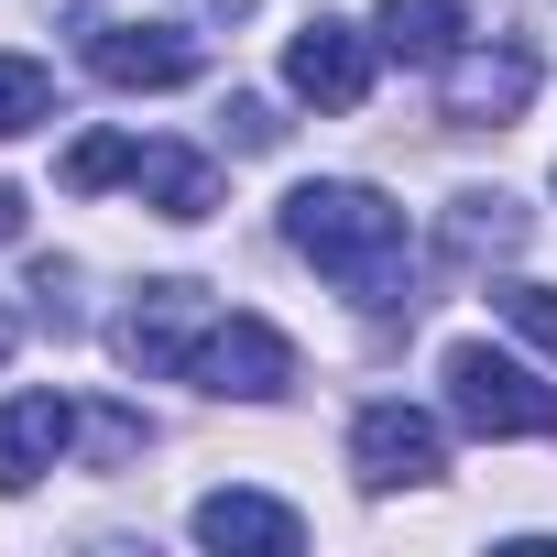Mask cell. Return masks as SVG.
Returning <instances> with one entry per match:
<instances>
[{"label": "cell", "instance_id": "6da1fadb", "mask_svg": "<svg viewBox=\"0 0 557 557\" xmlns=\"http://www.w3.org/2000/svg\"><path fill=\"white\" fill-rule=\"evenodd\" d=\"M285 240L329 273V285H350L361 307H416L405 285V208L383 186H350V175H318L285 197Z\"/></svg>", "mask_w": 557, "mask_h": 557}, {"label": "cell", "instance_id": "7a4b0ae2", "mask_svg": "<svg viewBox=\"0 0 557 557\" xmlns=\"http://www.w3.org/2000/svg\"><path fill=\"white\" fill-rule=\"evenodd\" d=\"M437 383H448V416H459L470 437H557V394H546L524 361L481 350V339H459V350L437 361Z\"/></svg>", "mask_w": 557, "mask_h": 557}, {"label": "cell", "instance_id": "3957f363", "mask_svg": "<svg viewBox=\"0 0 557 557\" xmlns=\"http://www.w3.org/2000/svg\"><path fill=\"white\" fill-rule=\"evenodd\" d=\"M186 383H208V394H240V405H273L296 383V339L273 329V318H219L208 339H197V361H186Z\"/></svg>", "mask_w": 557, "mask_h": 557}, {"label": "cell", "instance_id": "277c9868", "mask_svg": "<svg viewBox=\"0 0 557 557\" xmlns=\"http://www.w3.org/2000/svg\"><path fill=\"white\" fill-rule=\"evenodd\" d=\"M219 318H208V285H143L132 307H121V329H110V350L143 372V383H164V372H186L197 361V339H208Z\"/></svg>", "mask_w": 557, "mask_h": 557}, {"label": "cell", "instance_id": "5b68a950", "mask_svg": "<svg viewBox=\"0 0 557 557\" xmlns=\"http://www.w3.org/2000/svg\"><path fill=\"white\" fill-rule=\"evenodd\" d=\"M350 459H361V481H372V492H416V481H437V470H448V437H437V416H426V405H361Z\"/></svg>", "mask_w": 557, "mask_h": 557}, {"label": "cell", "instance_id": "8992f818", "mask_svg": "<svg viewBox=\"0 0 557 557\" xmlns=\"http://www.w3.org/2000/svg\"><path fill=\"white\" fill-rule=\"evenodd\" d=\"M285 88L318 99V110H361V99H372V34H350V23L318 12V23L285 45Z\"/></svg>", "mask_w": 557, "mask_h": 557}, {"label": "cell", "instance_id": "52a82bcc", "mask_svg": "<svg viewBox=\"0 0 557 557\" xmlns=\"http://www.w3.org/2000/svg\"><path fill=\"white\" fill-rule=\"evenodd\" d=\"M66 437H77L66 394H12V405H0V492H34L66 459Z\"/></svg>", "mask_w": 557, "mask_h": 557}, {"label": "cell", "instance_id": "ba28073f", "mask_svg": "<svg viewBox=\"0 0 557 557\" xmlns=\"http://www.w3.org/2000/svg\"><path fill=\"white\" fill-rule=\"evenodd\" d=\"M197 546L296 557V546H307V513H296V503H273V492H208V503H197Z\"/></svg>", "mask_w": 557, "mask_h": 557}, {"label": "cell", "instance_id": "9c48e42d", "mask_svg": "<svg viewBox=\"0 0 557 557\" xmlns=\"http://www.w3.org/2000/svg\"><path fill=\"white\" fill-rule=\"evenodd\" d=\"M88 66H99L110 88H186V77H197V45L164 34V23H110V34L88 45Z\"/></svg>", "mask_w": 557, "mask_h": 557}, {"label": "cell", "instance_id": "30bf717a", "mask_svg": "<svg viewBox=\"0 0 557 557\" xmlns=\"http://www.w3.org/2000/svg\"><path fill=\"white\" fill-rule=\"evenodd\" d=\"M535 99V55H448V121H513Z\"/></svg>", "mask_w": 557, "mask_h": 557}, {"label": "cell", "instance_id": "8fae6325", "mask_svg": "<svg viewBox=\"0 0 557 557\" xmlns=\"http://www.w3.org/2000/svg\"><path fill=\"white\" fill-rule=\"evenodd\" d=\"M132 186L153 197V219H208V208H219V175H208V153H186V143H143V153H132Z\"/></svg>", "mask_w": 557, "mask_h": 557}, {"label": "cell", "instance_id": "7c38bea8", "mask_svg": "<svg viewBox=\"0 0 557 557\" xmlns=\"http://www.w3.org/2000/svg\"><path fill=\"white\" fill-rule=\"evenodd\" d=\"M383 55H405V66H448L459 55V0H383Z\"/></svg>", "mask_w": 557, "mask_h": 557}, {"label": "cell", "instance_id": "4fadbf2b", "mask_svg": "<svg viewBox=\"0 0 557 557\" xmlns=\"http://www.w3.org/2000/svg\"><path fill=\"white\" fill-rule=\"evenodd\" d=\"M55 110V77L34 66V55H0V143H12V132H34Z\"/></svg>", "mask_w": 557, "mask_h": 557}, {"label": "cell", "instance_id": "5bb4252c", "mask_svg": "<svg viewBox=\"0 0 557 557\" xmlns=\"http://www.w3.org/2000/svg\"><path fill=\"white\" fill-rule=\"evenodd\" d=\"M132 153H143V143H121V132H88V143H66V164H55V175H66V197H88V186L132 175Z\"/></svg>", "mask_w": 557, "mask_h": 557}, {"label": "cell", "instance_id": "9a60e30c", "mask_svg": "<svg viewBox=\"0 0 557 557\" xmlns=\"http://www.w3.org/2000/svg\"><path fill=\"white\" fill-rule=\"evenodd\" d=\"M492 307H503V318H513V329L557 361V285H492Z\"/></svg>", "mask_w": 557, "mask_h": 557}, {"label": "cell", "instance_id": "2e32d148", "mask_svg": "<svg viewBox=\"0 0 557 557\" xmlns=\"http://www.w3.org/2000/svg\"><path fill=\"white\" fill-rule=\"evenodd\" d=\"M230 143H240V153H273V143H285V121H273L262 99H230Z\"/></svg>", "mask_w": 557, "mask_h": 557}, {"label": "cell", "instance_id": "e0dca14e", "mask_svg": "<svg viewBox=\"0 0 557 557\" xmlns=\"http://www.w3.org/2000/svg\"><path fill=\"white\" fill-rule=\"evenodd\" d=\"M88 448H99V459H132L143 426H132V416H88Z\"/></svg>", "mask_w": 557, "mask_h": 557}, {"label": "cell", "instance_id": "ac0fdd59", "mask_svg": "<svg viewBox=\"0 0 557 557\" xmlns=\"http://www.w3.org/2000/svg\"><path fill=\"white\" fill-rule=\"evenodd\" d=\"M197 12H208V23H240V12H251V0H197Z\"/></svg>", "mask_w": 557, "mask_h": 557}, {"label": "cell", "instance_id": "d6986e66", "mask_svg": "<svg viewBox=\"0 0 557 557\" xmlns=\"http://www.w3.org/2000/svg\"><path fill=\"white\" fill-rule=\"evenodd\" d=\"M12 230H23V197H12V186H0V240H12Z\"/></svg>", "mask_w": 557, "mask_h": 557}, {"label": "cell", "instance_id": "ffe728a7", "mask_svg": "<svg viewBox=\"0 0 557 557\" xmlns=\"http://www.w3.org/2000/svg\"><path fill=\"white\" fill-rule=\"evenodd\" d=\"M12 339H23V318H12V307H0V361H12Z\"/></svg>", "mask_w": 557, "mask_h": 557}]
</instances>
